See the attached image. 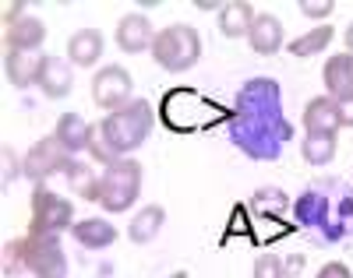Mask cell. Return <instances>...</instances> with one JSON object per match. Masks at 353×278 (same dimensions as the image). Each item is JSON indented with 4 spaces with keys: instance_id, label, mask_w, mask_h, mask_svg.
I'll use <instances>...</instances> for the list:
<instances>
[{
    "instance_id": "obj_1",
    "label": "cell",
    "mask_w": 353,
    "mask_h": 278,
    "mask_svg": "<svg viewBox=\"0 0 353 278\" xmlns=\"http://www.w3.org/2000/svg\"><path fill=\"white\" fill-rule=\"evenodd\" d=\"M152 123H156L152 106L145 99H131L124 109L106 113L96 123V138H92L88 156H92L99 166H113L117 159H131V151L149 141Z\"/></svg>"
},
{
    "instance_id": "obj_2",
    "label": "cell",
    "mask_w": 353,
    "mask_h": 278,
    "mask_svg": "<svg viewBox=\"0 0 353 278\" xmlns=\"http://www.w3.org/2000/svg\"><path fill=\"white\" fill-rule=\"evenodd\" d=\"M152 60L170 71V74H184L191 71L198 60H201V36H198V28L194 25H184V21H176V25H166L159 28V36L152 43Z\"/></svg>"
},
{
    "instance_id": "obj_3",
    "label": "cell",
    "mask_w": 353,
    "mask_h": 278,
    "mask_svg": "<svg viewBox=\"0 0 353 278\" xmlns=\"http://www.w3.org/2000/svg\"><path fill=\"white\" fill-rule=\"evenodd\" d=\"M141 180L145 166L138 159H117L113 166H106L99 176V204L106 208V215H124L141 194Z\"/></svg>"
},
{
    "instance_id": "obj_4",
    "label": "cell",
    "mask_w": 353,
    "mask_h": 278,
    "mask_svg": "<svg viewBox=\"0 0 353 278\" xmlns=\"http://www.w3.org/2000/svg\"><path fill=\"white\" fill-rule=\"evenodd\" d=\"M74 204L57 194L50 183H36L32 187V219H28V233L36 236H61L74 229Z\"/></svg>"
},
{
    "instance_id": "obj_5",
    "label": "cell",
    "mask_w": 353,
    "mask_h": 278,
    "mask_svg": "<svg viewBox=\"0 0 353 278\" xmlns=\"http://www.w3.org/2000/svg\"><path fill=\"white\" fill-rule=\"evenodd\" d=\"M21 159H25V173L21 176L32 180V187H36V183H50L53 176H64L74 166L78 156H68V151L61 148V141L50 134V138H39Z\"/></svg>"
},
{
    "instance_id": "obj_6",
    "label": "cell",
    "mask_w": 353,
    "mask_h": 278,
    "mask_svg": "<svg viewBox=\"0 0 353 278\" xmlns=\"http://www.w3.org/2000/svg\"><path fill=\"white\" fill-rule=\"evenodd\" d=\"M25 239V268L32 278H68V254L61 246V236H36Z\"/></svg>"
},
{
    "instance_id": "obj_7",
    "label": "cell",
    "mask_w": 353,
    "mask_h": 278,
    "mask_svg": "<svg viewBox=\"0 0 353 278\" xmlns=\"http://www.w3.org/2000/svg\"><path fill=\"white\" fill-rule=\"evenodd\" d=\"M134 96V81L128 74V67L121 64H106L92 74V103L106 113H117V109H124Z\"/></svg>"
},
{
    "instance_id": "obj_8",
    "label": "cell",
    "mask_w": 353,
    "mask_h": 278,
    "mask_svg": "<svg viewBox=\"0 0 353 278\" xmlns=\"http://www.w3.org/2000/svg\"><path fill=\"white\" fill-rule=\"evenodd\" d=\"M46 43V25L36 14H21L4 25V50L8 53H39Z\"/></svg>"
},
{
    "instance_id": "obj_9",
    "label": "cell",
    "mask_w": 353,
    "mask_h": 278,
    "mask_svg": "<svg viewBox=\"0 0 353 278\" xmlns=\"http://www.w3.org/2000/svg\"><path fill=\"white\" fill-rule=\"evenodd\" d=\"M156 25L145 18V14H124L121 21H117V32H113V39H117V46H121L124 53H145V50H152V43H156Z\"/></svg>"
},
{
    "instance_id": "obj_10",
    "label": "cell",
    "mask_w": 353,
    "mask_h": 278,
    "mask_svg": "<svg viewBox=\"0 0 353 278\" xmlns=\"http://www.w3.org/2000/svg\"><path fill=\"white\" fill-rule=\"evenodd\" d=\"M53 138L61 141V148L68 156H81V151L92 148L96 127L81 113H61V120H57V127H53Z\"/></svg>"
},
{
    "instance_id": "obj_11",
    "label": "cell",
    "mask_w": 353,
    "mask_h": 278,
    "mask_svg": "<svg viewBox=\"0 0 353 278\" xmlns=\"http://www.w3.org/2000/svg\"><path fill=\"white\" fill-rule=\"evenodd\" d=\"M36 88L43 92L46 99H64V96H71V88H74V67H71V60H68V56H46Z\"/></svg>"
},
{
    "instance_id": "obj_12",
    "label": "cell",
    "mask_w": 353,
    "mask_h": 278,
    "mask_svg": "<svg viewBox=\"0 0 353 278\" xmlns=\"http://www.w3.org/2000/svg\"><path fill=\"white\" fill-rule=\"evenodd\" d=\"M103 50H106V39H103L99 28H78V32L68 39V60H71V67H96Z\"/></svg>"
},
{
    "instance_id": "obj_13",
    "label": "cell",
    "mask_w": 353,
    "mask_h": 278,
    "mask_svg": "<svg viewBox=\"0 0 353 278\" xmlns=\"http://www.w3.org/2000/svg\"><path fill=\"white\" fill-rule=\"evenodd\" d=\"M46 64V53H4V74L14 88H36L39 71Z\"/></svg>"
},
{
    "instance_id": "obj_14",
    "label": "cell",
    "mask_w": 353,
    "mask_h": 278,
    "mask_svg": "<svg viewBox=\"0 0 353 278\" xmlns=\"http://www.w3.org/2000/svg\"><path fill=\"white\" fill-rule=\"evenodd\" d=\"M248 43L258 56H272L279 53V46L286 43V32H283V21L276 14H258L251 32H248Z\"/></svg>"
},
{
    "instance_id": "obj_15",
    "label": "cell",
    "mask_w": 353,
    "mask_h": 278,
    "mask_svg": "<svg viewBox=\"0 0 353 278\" xmlns=\"http://www.w3.org/2000/svg\"><path fill=\"white\" fill-rule=\"evenodd\" d=\"M304 131L307 134H332L339 138V116H336V99L332 96H314L304 106Z\"/></svg>"
},
{
    "instance_id": "obj_16",
    "label": "cell",
    "mask_w": 353,
    "mask_h": 278,
    "mask_svg": "<svg viewBox=\"0 0 353 278\" xmlns=\"http://www.w3.org/2000/svg\"><path fill=\"white\" fill-rule=\"evenodd\" d=\"M321 81H325L332 99L353 96V53H332L321 67Z\"/></svg>"
},
{
    "instance_id": "obj_17",
    "label": "cell",
    "mask_w": 353,
    "mask_h": 278,
    "mask_svg": "<svg viewBox=\"0 0 353 278\" xmlns=\"http://www.w3.org/2000/svg\"><path fill=\"white\" fill-rule=\"evenodd\" d=\"M71 236L78 239V246H85V250H106V246H113V239H117V226L92 215V219H78Z\"/></svg>"
},
{
    "instance_id": "obj_18",
    "label": "cell",
    "mask_w": 353,
    "mask_h": 278,
    "mask_svg": "<svg viewBox=\"0 0 353 278\" xmlns=\"http://www.w3.org/2000/svg\"><path fill=\"white\" fill-rule=\"evenodd\" d=\"M258 11L248 4V0H230V4L219 8V32L226 39H241L251 32V25H254Z\"/></svg>"
},
{
    "instance_id": "obj_19",
    "label": "cell",
    "mask_w": 353,
    "mask_h": 278,
    "mask_svg": "<svg viewBox=\"0 0 353 278\" xmlns=\"http://www.w3.org/2000/svg\"><path fill=\"white\" fill-rule=\"evenodd\" d=\"M166 226V208L163 204H145L138 215H134V222L128 226V239L145 246V243H152Z\"/></svg>"
},
{
    "instance_id": "obj_20",
    "label": "cell",
    "mask_w": 353,
    "mask_h": 278,
    "mask_svg": "<svg viewBox=\"0 0 353 278\" xmlns=\"http://www.w3.org/2000/svg\"><path fill=\"white\" fill-rule=\"evenodd\" d=\"M336 151H339V141L332 134H307L301 141V156L307 166H329L336 159Z\"/></svg>"
},
{
    "instance_id": "obj_21",
    "label": "cell",
    "mask_w": 353,
    "mask_h": 278,
    "mask_svg": "<svg viewBox=\"0 0 353 278\" xmlns=\"http://www.w3.org/2000/svg\"><path fill=\"white\" fill-rule=\"evenodd\" d=\"M329 46H332V25H314L311 32H304L301 39L290 43V53L301 56V60H307V56H314V53H325Z\"/></svg>"
},
{
    "instance_id": "obj_22",
    "label": "cell",
    "mask_w": 353,
    "mask_h": 278,
    "mask_svg": "<svg viewBox=\"0 0 353 278\" xmlns=\"http://www.w3.org/2000/svg\"><path fill=\"white\" fill-rule=\"evenodd\" d=\"M21 271H28V268H25V239L18 236V239H8L4 243V275L8 278H18Z\"/></svg>"
},
{
    "instance_id": "obj_23",
    "label": "cell",
    "mask_w": 353,
    "mask_h": 278,
    "mask_svg": "<svg viewBox=\"0 0 353 278\" xmlns=\"http://www.w3.org/2000/svg\"><path fill=\"white\" fill-rule=\"evenodd\" d=\"M254 278H286V264L279 254H261L254 261Z\"/></svg>"
},
{
    "instance_id": "obj_24",
    "label": "cell",
    "mask_w": 353,
    "mask_h": 278,
    "mask_svg": "<svg viewBox=\"0 0 353 278\" xmlns=\"http://www.w3.org/2000/svg\"><path fill=\"white\" fill-rule=\"evenodd\" d=\"M18 173H25V159H18V151H14L11 145H4V187H8Z\"/></svg>"
},
{
    "instance_id": "obj_25",
    "label": "cell",
    "mask_w": 353,
    "mask_h": 278,
    "mask_svg": "<svg viewBox=\"0 0 353 278\" xmlns=\"http://www.w3.org/2000/svg\"><path fill=\"white\" fill-rule=\"evenodd\" d=\"M336 11V0H325V4H314V0H301V14L304 18H329Z\"/></svg>"
},
{
    "instance_id": "obj_26",
    "label": "cell",
    "mask_w": 353,
    "mask_h": 278,
    "mask_svg": "<svg viewBox=\"0 0 353 278\" xmlns=\"http://www.w3.org/2000/svg\"><path fill=\"white\" fill-rule=\"evenodd\" d=\"M336 116H339V127H353V96L336 99Z\"/></svg>"
},
{
    "instance_id": "obj_27",
    "label": "cell",
    "mask_w": 353,
    "mask_h": 278,
    "mask_svg": "<svg viewBox=\"0 0 353 278\" xmlns=\"http://www.w3.org/2000/svg\"><path fill=\"white\" fill-rule=\"evenodd\" d=\"M318 278H353V271H350L343 261H329V264H321Z\"/></svg>"
},
{
    "instance_id": "obj_28",
    "label": "cell",
    "mask_w": 353,
    "mask_h": 278,
    "mask_svg": "<svg viewBox=\"0 0 353 278\" xmlns=\"http://www.w3.org/2000/svg\"><path fill=\"white\" fill-rule=\"evenodd\" d=\"M343 43H346V53H353V21L346 25V32H343Z\"/></svg>"
},
{
    "instance_id": "obj_29",
    "label": "cell",
    "mask_w": 353,
    "mask_h": 278,
    "mask_svg": "<svg viewBox=\"0 0 353 278\" xmlns=\"http://www.w3.org/2000/svg\"><path fill=\"white\" fill-rule=\"evenodd\" d=\"M170 278H188V271H173Z\"/></svg>"
}]
</instances>
